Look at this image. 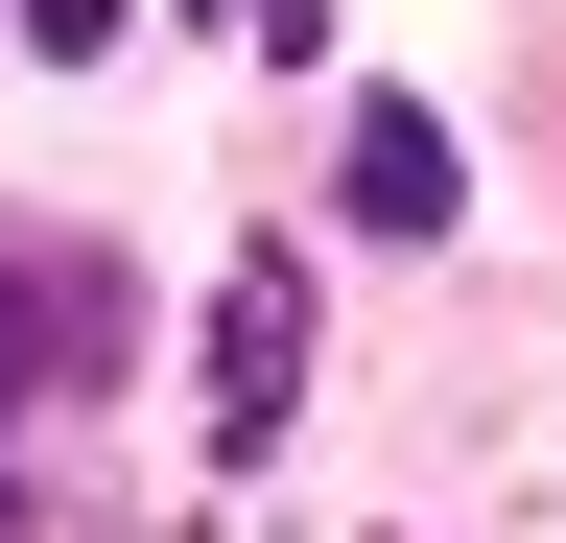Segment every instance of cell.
Returning a JSON list of instances; mask_svg holds the SVG:
<instances>
[{
  "label": "cell",
  "mask_w": 566,
  "mask_h": 543,
  "mask_svg": "<svg viewBox=\"0 0 566 543\" xmlns=\"http://www.w3.org/2000/svg\"><path fill=\"white\" fill-rule=\"evenodd\" d=\"M283 401H307V260H237V284H212V426H283Z\"/></svg>",
  "instance_id": "cell-1"
},
{
  "label": "cell",
  "mask_w": 566,
  "mask_h": 543,
  "mask_svg": "<svg viewBox=\"0 0 566 543\" xmlns=\"http://www.w3.org/2000/svg\"><path fill=\"white\" fill-rule=\"evenodd\" d=\"M331 189H354V237H449V118H424V95H354Z\"/></svg>",
  "instance_id": "cell-2"
},
{
  "label": "cell",
  "mask_w": 566,
  "mask_h": 543,
  "mask_svg": "<svg viewBox=\"0 0 566 543\" xmlns=\"http://www.w3.org/2000/svg\"><path fill=\"white\" fill-rule=\"evenodd\" d=\"M48 355H95V284H24V260H0V426L48 401Z\"/></svg>",
  "instance_id": "cell-3"
},
{
  "label": "cell",
  "mask_w": 566,
  "mask_h": 543,
  "mask_svg": "<svg viewBox=\"0 0 566 543\" xmlns=\"http://www.w3.org/2000/svg\"><path fill=\"white\" fill-rule=\"evenodd\" d=\"M189 24H260V48H307V0H189Z\"/></svg>",
  "instance_id": "cell-4"
},
{
  "label": "cell",
  "mask_w": 566,
  "mask_h": 543,
  "mask_svg": "<svg viewBox=\"0 0 566 543\" xmlns=\"http://www.w3.org/2000/svg\"><path fill=\"white\" fill-rule=\"evenodd\" d=\"M0 543H24V497H0Z\"/></svg>",
  "instance_id": "cell-5"
}]
</instances>
